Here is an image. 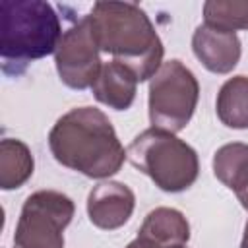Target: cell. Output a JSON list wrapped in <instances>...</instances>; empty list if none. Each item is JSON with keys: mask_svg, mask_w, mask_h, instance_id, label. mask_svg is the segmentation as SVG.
Returning <instances> with one entry per match:
<instances>
[{"mask_svg": "<svg viewBox=\"0 0 248 248\" xmlns=\"http://www.w3.org/2000/svg\"><path fill=\"white\" fill-rule=\"evenodd\" d=\"M52 157L87 178L116 174L126 151L108 116L97 107H76L62 114L48 132Z\"/></svg>", "mask_w": 248, "mask_h": 248, "instance_id": "6da1fadb", "label": "cell"}, {"mask_svg": "<svg viewBox=\"0 0 248 248\" xmlns=\"http://www.w3.org/2000/svg\"><path fill=\"white\" fill-rule=\"evenodd\" d=\"M87 17L101 52L134 72L138 81L157 74L165 48L151 19L138 4L95 2Z\"/></svg>", "mask_w": 248, "mask_h": 248, "instance_id": "7a4b0ae2", "label": "cell"}, {"mask_svg": "<svg viewBox=\"0 0 248 248\" xmlns=\"http://www.w3.org/2000/svg\"><path fill=\"white\" fill-rule=\"evenodd\" d=\"M60 16L43 0H0V60L6 76H21L25 68L54 54L62 37Z\"/></svg>", "mask_w": 248, "mask_h": 248, "instance_id": "3957f363", "label": "cell"}, {"mask_svg": "<svg viewBox=\"0 0 248 248\" xmlns=\"http://www.w3.org/2000/svg\"><path fill=\"white\" fill-rule=\"evenodd\" d=\"M126 157L157 188L170 194L188 190L200 172L196 149L174 134L153 126L132 140Z\"/></svg>", "mask_w": 248, "mask_h": 248, "instance_id": "277c9868", "label": "cell"}, {"mask_svg": "<svg viewBox=\"0 0 248 248\" xmlns=\"http://www.w3.org/2000/svg\"><path fill=\"white\" fill-rule=\"evenodd\" d=\"M200 83L180 60L163 62L149 79V120L153 128L176 134L186 128L198 107Z\"/></svg>", "mask_w": 248, "mask_h": 248, "instance_id": "5b68a950", "label": "cell"}, {"mask_svg": "<svg viewBox=\"0 0 248 248\" xmlns=\"http://www.w3.org/2000/svg\"><path fill=\"white\" fill-rule=\"evenodd\" d=\"M76 213L74 202L56 190H39L25 198L14 248H64V229Z\"/></svg>", "mask_w": 248, "mask_h": 248, "instance_id": "8992f818", "label": "cell"}, {"mask_svg": "<svg viewBox=\"0 0 248 248\" xmlns=\"http://www.w3.org/2000/svg\"><path fill=\"white\" fill-rule=\"evenodd\" d=\"M99 52L89 17L81 16L64 29L54 50V64L62 83L79 91L91 87L103 68Z\"/></svg>", "mask_w": 248, "mask_h": 248, "instance_id": "52a82bcc", "label": "cell"}, {"mask_svg": "<svg viewBox=\"0 0 248 248\" xmlns=\"http://www.w3.org/2000/svg\"><path fill=\"white\" fill-rule=\"evenodd\" d=\"M136 207L134 192L122 182H101L87 196L89 221L103 231L120 229L132 217Z\"/></svg>", "mask_w": 248, "mask_h": 248, "instance_id": "ba28073f", "label": "cell"}, {"mask_svg": "<svg viewBox=\"0 0 248 248\" xmlns=\"http://www.w3.org/2000/svg\"><path fill=\"white\" fill-rule=\"evenodd\" d=\"M196 58L213 74H229L240 60V39L234 31L202 23L192 35Z\"/></svg>", "mask_w": 248, "mask_h": 248, "instance_id": "9c48e42d", "label": "cell"}, {"mask_svg": "<svg viewBox=\"0 0 248 248\" xmlns=\"http://www.w3.org/2000/svg\"><path fill=\"white\" fill-rule=\"evenodd\" d=\"M138 236L157 248H184L190 240V225L178 209L155 207L145 215Z\"/></svg>", "mask_w": 248, "mask_h": 248, "instance_id": "30bf717a", "label": "cell"}, {"mask_svg": "<svg viewBox=\"0 0 248 248\" xmlns=\"http://www.w3.org/2000/svg\"><path fill=\"white\" fill-rule=\"evenodd\" d=\"M138 78L134 72H130L126 66L110 60L105 62L95 83L91 85L93 97L114 108V110H126L132 107L136 99V87H138Z\"/></svg>", "mask_w": 248, "mask_h": 248, "instance_id": "8fae6325", "label": "cell"}, {"mask_svg": "<svg viewBox=\"0 0 248 248\" xmlns=\"http://www.w3.org/2000/svg\"><path fill=\"white\" fill-rule=\"evenodd\" d=\"M213 174L248 211V145L240 141L221 145L213 155Z\"/></svg>", "mask_w": 248, "mask_h": 248, "instance_id": "7c38bea8", "label": "cell"}, {"mask_svg": "<svg viewBox=\"0 0 248 248\" xmlns=\"http://www.w3.org/2000/svg\"><path fill=\"white\" fill-rule=\"evenodd\" d=\"M35 169L31 149L16 138H4L0 143V188L14 190L23 186Z\"/></svg>", "mask_w": 248, "mask_h": 248, "instance_id": "4fadbf2b", "label": "cell"}, {"mask_svg": "<svg viewBox=\"0 0 248 248\" xmlns=\"http://www.w3.org/2000/svg\"><path fill=\"white\" fill-rule=\"evenodd\" d=\"M219 120L234 130L248 128V76H234L227 79L215 101Z\"/></svg>", "mask_w": 248, "mask_h": 248, "instance_id": "5bb4252c", "label": "cell"}, {"mask_svg": "<svg viewBox=\"0 0 248 248\" xmlns=\"http://www.w3.org/2000/svg\"><path fill=\"white\" fill-rule=\"evenodd\" d=\"M203 19L227 31H248V0H209L203 4Z\"/></svg>", "mask_w": 248, "mask_h": 248, "instance_id": "9a60e30c", "label": "cell"}, {"mask_svg": "<svg viewBox=\"0 0 248 248\" xmlns=\"http://www.w3.org/2000/svg\"><path fill=\"white\" fill-rule=\"evenodd\" d=\"M126 248H157V246H153V244H149V242H145L143 238H140V236H138V238H136V240H132Z\"/></svg>", "mask_w": 248, "mask_h": 248, "instance_id": "2e32d148", "label": "cell"}, {"mask_svg": "<svg viewBox=\"0 0 248 248\" xmlns=\"http://www.w3.org/2000/svg\"><path fill=\"white\" fill-rule=\"evenodd\" d=\"M240 248H248V221H246V227H244V236H242Z\"/></svg>", "mask_w": 248, "mask_h": 248, "instance_id": "e0dca14e", "label": "cell"}, {"mask_svg": "<svg viewBox=\"0 0 248 248\" xmlns=\"http://www.w3.org/2000/svg\"><path fill=\"white\" fill-rule=\"evenodd\" d=\"M184 248H186V246H184Z\"/></svg>", "mask_w": 248, "mask_h": 248, "instance_id": "ac0fdd59", "label": "cell"}]
</instances>
